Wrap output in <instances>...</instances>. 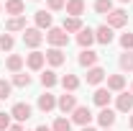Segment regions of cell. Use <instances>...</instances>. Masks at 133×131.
<instances>
[{
	"mask_svg": "<svg viewBox=\"0 0 133 131\" xmlns=\"http://www.w3.org/2000/svg\"><path fill=\"white\" fill-rule=\"evenodd\" d=\"M82 131H97V129H92V126H84V129Z\"/></svg>",
	"mask_w": 133,
	"mask_h": 131,
	"instance_id": "obj_38",
	"label": "cell"
},
{
	"mask_svg": "<svg viewBox=\"0 0 133 131\" xmlns=\"http://www.w3.org/2000/svg\"><path fill=\"white\" fill-rule=\"evenodd\" d=\"M113 39H115V33H113V28H110L108 23H102V26L95 28V41H97V44L110 46V44H113Z\"/></svg>",
	"mask_w": 133,
	"mask_h": 131,
	"instance_id": "obj_9",
	"label": "cell"
},
{
	"mask_svg": "<svg viewBox=\"0 0 133 131\" xmlns=\"http://www.w3.org/2000/svg\"><path fill=\"white\" fill-rule=\"evenodd\" d=\"M36 3H38V0H36Z\"/></svg>",
	"mask_w": 133,
	"mask_h": 131,
	"instance_id": "obj_43",
	"label": "cell"
},
{
	"mask_svg": "<svg viewBox=\"0 0 133 131\" xmlns=\"http://www.w3.org/2000/svg\"><path fill=\"white\" fill-rule=\"evenodd\" d=\"M105 131H113V129H105Z\"/></svg>",
	"mask_w": 133,
	"mask_h": 131,
	"instance_id": "obj_42",
	"label": "cell"
},
{
	"mask_svg": "<svg viewBox=\"0 0 133 131\" xmlns=\"http://www.w3.org/2000/svg\"><path fill=\"white\" fill-rule=\"evenodd\" d=\"M108 26L115 31V28H125L128 26V13L123 10V8H113L110 13H108Z\"/></svg>",
	"mask_w": 133,
	"mask_h": 131,
	"instance_id": "obj_3",
	"label": "cell"
},
{
	"mask_svg": "<svg viewBox=\"0 0 133 131\" xmlns=\"http://www.w3.org/2000/svg\"><path fill=\"white\" fill-rule=\"evenodd\" d=\"M33 113V108L28 105V103H16L13 108H10V116H13V121L16 123H23V121H28Z\"/></svg>",
	"mask_w": 133,
	"mask_h": 131,
	"instance_id": "obj_8",
	"label": "cell"
},
{
	"mask_svg": "<svg viewBox=\"0 0 133 131\" xmlns=\"http://www.w3.org/2000/svg\"><path fill=\"white\" fill-rule=\"evenodd\" d=\"M59 82H62L64 93H74V90H79V77H77V75H69V72H66Z\"/></svg>",
	"mask_w": 133,
	"mask_h": 131,
	"instance_id": "obj_24",
	"label": "cell"
},
{
	"mask_svg": "<svg viewBox=\"0 0 133 131\" xmlns=\"http://www.w3.org/2000/svg\"><path fill=\"white\" fill-rule=\"evenodd\" d=\"M84 8H87V3L84 0H66V16H74V18H82Z\"/></svg>",
	"mask_w": 133,
	"mask_h": 131,
	"instance_id": "obj_19",
	"label": "cell"
},
{
	"mask_svg": "<svg viewBox=\"0 0 133 131\" xmlns=\"http://www.w3.org/2000/svg\"><path fill=\"white\" fill-rule=\"evenodd\" d=\"M33 23H36L38 31H49L51 26H54V16L46 13V10H36V13H33Z\"/></svg>",
	"mask_w": 133,
	"mask_h": 131,
	"instance_id": "obj_11",
	"label": "cell"
},
{
	"mask_svg": "<svg viewBox=\"0 0 133 131\" xmlns=\"http://www.w3.org/2000/svg\"><path fill=\"white\" fill-rule=\"evenodd\" d=\"M8 131H23V126H21V123H13V126H10Z\"/></svg>",
	"mask_w": 133,
	"mask_h": 131,
	"instance_id": "obj_36",
	"label": "cell"
},
{
	"mask_svg": "<svg viewBox=\"0 0 133 131\" xmlns=\"http://www.w3.org/2000/svg\"><path fill=\"white\" fill-rule=\"evenodd\" d=\"M92 8H95V13H97V16H108V13L113 10V0H95V3H92Z\"/></svg>",
	"mask_w": 133,
	"mask_h": 131,
	"instance_id": "obj_27",
	"label": "cell"
},
{
	"mask_svg": "<svg viewBox=\"0 0 133 131\" xmlns=\"http://www.w3.org/2000/svg\"><path fill=\"white\" fill-rule=\"evenodd\" d=\"M120 46H123V51H133V33H120Z\"/></svg>",
	"mask_w": 133,
	"mask_h": 131,
	"instance_id": "obj_32",
	"label": "cell"
},
{
	"mask_svg": "<svg viewBox=\"0 0 133 131\" xmlns=\"http://www.w3.org/2000/svg\"><path fill=\"white\" fill-rule=\"evenodd\" d=\"M10 126H13V116H10V113H3V111H0V131H8Z\"/></svg>",
	"mask_w": 133,
	"mask_h": 131,
	"instance_id": "obj_34",
	"label": "cell"
},
{
	"mask_svg": "<svg viewBox=\"0 0 133 131\" xmlns=\"http://www.w3.org/2000/svg\"><path fill=\"white\" fill-rule=\"evenodd\" d=\"M118 3H131V0H118Z\"/></svg>",
	"mask_w": 133,
	"mask_h": 131,
	"instance_id": "obj_39",
	"label": "cell"
},
{
	"mask_svg": "<svg viewBox=\"0 0 133 131\" xmlns=\"http://www.w3.org/2000/svg\"><path fill=\"white\" fill-rule=\"evenodd\" d=\"M13 46H16V39H13V33L3 31V33H0V49H3V51H10Z\"/></svg>",
	"mask_w": 133,
	"mask_h": 131,
	"instance_id": "obj_29",
	"label": "cell"
},
{
	"mask_svg": "<svg viewBox=\"0 0 133 131\" xmlns=\"http://www.w3.org/2000/svg\"><path fill=\"white\" fill-rule=\"evenodd\" d=\"M44 64H46V54L44 51H31V54H26V67L31 69V72H41L44 69Z\"/></svg>",
	"mask_w": 133,
	"mask_h": 131,
	"instance_id": "obj_5",
	"label": "cell"
},
{
	"mask_svg": "<svg viewBox=\"0 0 133 131\" xmlns=\"http://www.w3.org/2000/svg\"><path fill=\"white\" fill-rule=\"evenodd\" d=\"M97 59H100V54L97 51H92V49H82L79 51V57H77V62H79V67H97Z\"/></svg>",
	"mask_w": 133,
	"mask_h": 131,
	"instance_id": "obj_12",
	"label": "cell"
},
{
	"mask_svg": "<svg viewBox=\"0 0 133 131\" xmlns=\"http://www.w3.org/2000/svg\"><path fill=\"white\" fill-rule=\"evenodd\" d=\"M0 13H3V3H0Z\"/></svg>",
	"mask_w": 133,
	"mask_h": 131,
	"instance_id": "obj_40",
	"label": "cell"
},
{
	"mask_svg": "<svg viewBox=\"0 0 133 131\" xmlns=\"http://www.w3.org/2000/svg\"><path fill=\"white\" fill-rule=\"evenodd\" d=\"M128 129L133 131V111H131V116H128Z\"/></svg>",
	"mask_w": 133,
	"mask_h": 131,
	"instance_id": "obj_37",
	"label": "cell"
},
{
	"mask_svg": "<svg viewBox=\"0 0 133 131\" xmlns=\"http://www.w3.org/2000/svg\"><path fill=\"white\" fill-rule=\"evenodd\" d=\"M115 111L113 108H100V113H97V123L102 126V129H113V123H115Z\"/></svg>",
	"mask_w": 133,
	"mask_h": 131,
	"instance_id": "obj_14",
	"label": "cell"
},
{
	"mask_svg": "<svg viewBox=\"0 0 133 131\" xmlns=\"http://www.w3.org/2000/svg\"><path fill=\"white\" fill-rule=\"evenodd\" d=\"M23 64H26V59H23L21 54H10V57L5 59V69H8V72H13V75L23 72Z\"/></svg>",
	"mask_w": 133,
	"mask_h": 131,
	"instance_id": "obj_17",
	"label": "cell"
},
{
	"mask_svg": "<svg viewBox=\"0 0 133 131\" xmlns=\"http://www.w3.org/2000/svg\"><path fill=\"white\" fill-rule=\"evenodd\" d=\"M62 28H64L66 33H79V31L84 28V26H82V18L66 16V18H64V23H62Z\"/></svg>",
	"mask_w": 133,
	"mask_h": 131,
	"instance_id": "obj_23",
	"label": "cell"
},
{
	"mask_svg": "<svg viewBox=\"0 0 133 131\" xmlns=\"http://www.w3.org/2000/svg\"><path fill=\"white\" fill-rule=\"evenodd\" d=\"M77 44H79L82 49H90V46L95 44V28H90V26L82 28V31L77 33Z\"/></svg>",
	"mask_w": 133,
	"mask_h": 131,
	"instance_id": "obj_16",
	"label": "cell"
},
{
	"mask_svg": "<svg viewBox=\"0 0 133 131\" xmlns=\"http://www.w3.org/2000/svg\"><path fill=\"white\" fill-rule=\"evenodd\" d=\"M36 105H38L41 113H51V111L56 108V95H54L51 90H44V93L38 95V100H36Z\"/></svg>",
	"mask_w": 133,
	"mask_h": 131,
	"instance_id": "obj_6",
	"label": "cell"
},
{
	"mask_svg": "<svg viewBox=\"0 0 133 131\" xmlns=\"http://www.w3.org/2000/svg\"><path fill=\"white\" fill-rule=\"evenodd\" d=\"M108 77V72L102 69V67H90L87 69V75H84V80H87V85H92V87H97L100 82Z\"/></svg>",
	"mask_w": 133,
	"mask_h": 131,
	"instance_id": "obj_13",
	"label": "cell"
},
{
	"mask_svg": "<svg viewBox=\"0 0 133 131\" xmlns=\"http://www.w3.org/2000/svg\"><path fill=\"white\" fill-rule=\"evenodd\" d=\"M44 39H46V36H44V31H38V28H36V26H28V28H26V31H23V44H26V46H28V49H38V46H41V44H44Z\"/></svg>",
	"mask_w": 133,
	"mask_h": 131,
	"instance_id": "obj_2",
	"label": "cell"
},
{
	"mask_svg": "<svg viewBox=\"0 0 133 131\" xmlns=\"http://www.w3.org/2000/svg\"><path fill=\"white\" fill-rule=\"evenodd\" d=\"M33 131H51V126H46V123H38V126H36Z\"/></svg>",
	"mask_w": 133,
	"mask_h": 131,
	"instance_id": "obj_35",
	"label": "cell"
},
{
	"mask_svg": "<svg viewBox=\"0 0 133 131\" xmlns=\"http://www.w3.org/2000/svg\"><path fill=\"white\" fill-rule=\"evenodd\" d=\"M92 118H95V116H92V111H90L87 105H77V108L72 111V123H77V126H82V129L92 123Z\"/></svg>",
	"mask_w": 133,
	"mask_h": 131,
	"instance_id": "obj_4",
	"label": "cell"
},
{
	"mask_svg": "<svg viewBox=\"0 0 133 131\" xmlns=\"http://www.w3.org/2000/svg\"><path fill=\"white\" fill-rule=\"evenodd\" d=\"M108 90L110 93H123L125 90V75H108Z\"/></svg>",
	"mask_w": 133,
	"mask_h": 131,
	"instance_id": "obj_21",
	"label": "cell"
},
{
	"mask_svg": "<svg viewBox=\"0 0 133 131\" xmlns=\"http://www.w3.org/2000/svg\"><path fill=\"white\" fill-rule=\"evenodd\" d=\"M115 111L118 113H131L133 111V93H118V98H115Z\"/></svg>",
	"mask_w": 133,
	"mask_h": 131,
	"instance_id": "obj_10",
	"label": "cell"
},
{
	"mask_svg": "<svg viewBox=\"0 0 133 131\" xmlns=\"http://www.w3.org/2000/svg\"><path fill=\"white\" fill-rule=\"evenodd\" d=\"M51 131H72V121L64 118V116H59V118L51 123Z\"/></svg>",
	"mask_w": 133,
	"mask_h": 131,
	"instance_id": "obj_30",
	"label": "cell"
},
{
	"mask_svg": "<svg viewBox=\"0 0 133 131\" xmlns=\"http://www.w3.org/2000/svg\"><path fill=\"white\" fill-rule=\"evenodd\" d=\"M10 93H13V85H10L8 80H0V100H8Z\"/></svg>",
	"mask_w": 133,
	"mask_h": 131,
	"instance_id": "obj_33",
	"label": "cell"
},
{
	"mask_svg": "<svg viewBox=\"0 0 133 131\" xmlns=\"http://www.w3.org/2000/svg\"><path fill=\"white\" fill-rule=\"evenodd\" d=\"M110 98H113V95H110L108 87H97V90L92 93V100H95L97 108H110Z\"/></svg>",
	"mask_w": 133,
	"mask_h": 131,
	"instance_id": "obj_15",
	"label": "cell"
},
{
	"mask_svg": "<svg viewBox=\"0 0 133 131\" xmlns=\"http://www.w3.org/2000/svg\"><path fill=\"white\" fill-rule=\"evenodd\" d=\"M26 16H16V18H8L5 21V31L8 33H16V31H26Z\"/></svg>",
	"mask_w": 133,
	"mask_h": 131,
	"instance_id": "obj_20",
	"label": "cell"
},
{
	"mask_svg": "<svg viewBox=\"0 0 133 131\" xmlns=\"http://www.w3.org/2000/svg\"><path fill=\"white\" fill-rule=\"evenodd\" d=\"M46 41H49L54 49H64L66 44H69V33L62 26H51L49 31H46Z\"/></svg>",
	"mask_w": 133,
	"mask_h": 131,
	"instance_id": "obj_1",
	"label": "cell"
},
{
	"mask_svg": "<svg viewBox=\"0 0 133 131\" xmlns=\"http://www.w3.org/2000/svg\"><path fill=\"white\" fill-rule=\"evenodd\" d=\"M118 67L120 72H133V51H123L118 57Z\"/></svg>",
	"mask_w": 133,
	"mask_h": 131,
	"instance_id": "obj_25",
	"label": "cell"
},
{
	"mask_svg": "<svg viewBox=\"0 0 133 131\" xmlns=\"http://www.w3.org/2000/svg\"><path fill=\"white\" fill-rule=\"evenodd\" d=\"M31 75H26V72H18V75H13V80H10V85H16V87H28L31 85Z\"/></svg>",
	"mask_w": 133,
	"mask_h": 131,
	"instance_id": "obj_28",
	"label": "cell"
},
{
	"mask_svg": "<svg viewBox=\"0 0 133 131\" xmlns=\"http://www.w3.org/2000/svg\"><path fill=\"white\" fill-rule=\"evenodd\" d=\"M56 82H59V77H56L54 69H44V72H41V85H44V90H51Z\"/></svg>",
	"mask_w": 133,
	"mask_h": 131,
	"instance_id": "obj_26",
	"label": "cell"
},
{
	"mask_svg": "<svg viewBox=\"0 0 133 131\" xmlns=\"http://www.w3.org/2000/svg\"><path fill=\"white\" fill-rule=\"evenodd\" d=\"M131 93H133V82H131Z\"/></svg>",
	"mask_w": 133,
	"mask_h": 131,
	"instance_id": "obj_41",
	"label": "cell"
},
{
	"mask_svg": "<svg viewBox=\"0 0 133 131\" xmlns=\"http://www.w3.org/2000/svg\"><path fill=\"white\" fill-rule=\"evenodd\" d=\"M46 62H49L51 67H62V64L66 62V57H64V51H62V49L49 46V49H46Z\"/></svg>",
	"mask_w": 133,
	"mask_h": 131,
	"instance_id": "obj_18",
	"label": "cell"
},
{
	"mask_svg": "<svg viewBox=\"0 0 133 131\" xmlns=\"http://www.w3.org/2000/svg\"><path fill=\"white\" fill-rule=\"evenodd\" d=\"M77 105H79V103H77V95H74V93H64V95H59V98H56V108H59L64 116L72 113Z\"/></svg>",
	"mask_w": 133,
	"mask_h": 131,
	"instance_id": "obj_7",
	"label": "cell"
},
{
	"mask_svg": "<svg viewBox=\"0 0 133 131\" xmlns=\"http://www.w3.org/2000/svg\"><path fill=\"white\" fill-rule=\"evenodd\" d=\"M46 8H49V13H59L66 8V0H46Z\"/></svg>",
	"mask_w": 133,
	"mask_h": 131,
	"instance_id": "obj_31",
	"label": "cell"
},
{
	"mask_svg": "<svg viewBox=\"0 0 133 131\" xmlns=\"http://www.w3.org/2000/svg\"><path fill=\"white\" fill-rule=\"evenodd\" d=\"M23 10H26V3H23V0H5V13L10 18L23 16Z\"/></svg>",
	"mask_w": 133,
	"mask_h": 131,
	"instance_id": "obj_22",
	"label": "cell"
}]
</instances>
